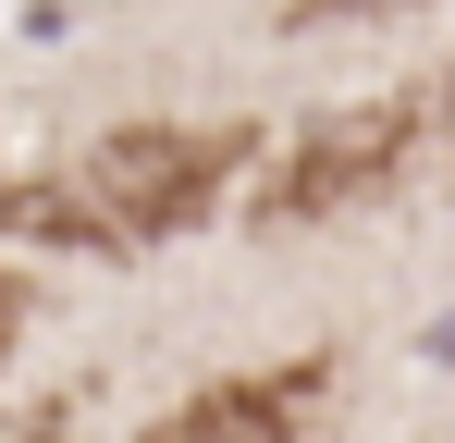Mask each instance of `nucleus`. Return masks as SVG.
Returning <instances> with one entry per match:
<instances>
[{
    "label": "nucleus",
    "mask_w": 455,
    "mask_h": 443,
    "mask_svg": "<svg viewBox=\"0 0 455 443\" xmlns=\"http://www.w3.org/2000/svg\"><path fill=\"white\" fill-rule=\"evenodd\" d=\"M320 394H332V358H283V369H234L210 394H185L148 443H307L320 419Z\"/></svg>",
    "instance_id": "obj_3"
},
{
    "label": "nucleus",
    "mask_w": 455,
    "mask_h": 443,
    "mask_svg": "<svg viewBox=\"0 0 455 443\" xmlns=\"http://www.w3.org/2000/svg\"><path fill=\"white\" fill-rule=\"evenodd\" d=\"M0 345H12V284H0Z\"/></svg>",
    "instance_id": "obj_5"
},
{
    "label": "nucleus",
    "mask_w": 455,
    "mask_h": 443,
    "mask_svg": "<svg viewBox=\"0 0 455 443\" xmlns=\"http://www.w3.org/2000/svg\"><path fill=\"white\" fill-rule=\"evenodd\" d=\"M443 111H455V74H443Z\"/></svg>",
    "instance_id": "obj_6"
},
{
    "label": "nucleus",
    "mask_w": 455,
    "mask_h": 443,
    "mask_svg": "<svg viewBox=\"0 0 455 443\" xmlns=\"http://www.w3.org/2000/svg\"><path fill=\"white\" fill-rule=\"evenodd\" d=\"M234 173H246V124H124V136H99L75 160L86 210L111 222V246H148L172 222H197Z\"/></svg>",
    "instance_id": "obj_1"
},
{
    "label": "nucleus",
    "mask_w": 455,
    "mask_h": 443,
    "mask_svg": "<svg viewBox=\"0 0 455 443\" xmlns=\"http://www.w3.org/2000/svg\"><path fill=\"white\" fill-rule=\"evenodd\" d=\"M357 12H406V0H283V25H357Z\"/></svg>",
    "instance_id": "obj_4"
},
{
    "label": "nucleus",
    "mask_w": 455,
    "mask_h": 443,
    "mask_svg": "<svg viewBox=\"0 0 455 443\" xmlns=\"http://www.w3.org/2000/svg\"><path fill=\"white\" fill-rule=\"evenodd\" d=\"M406 148H419V111H406V99H357V111H320V124L283 148L271 222H296V210H357V197H381V185H406Z\"/></svg>",
    "instance_id": "obj_2"
}]
</instances>
